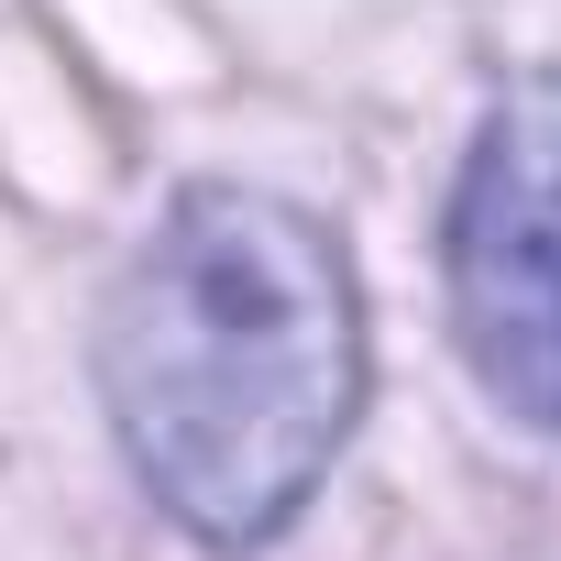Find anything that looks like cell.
Segmentation results:
<instances>
[{
    "mask_svg": "<svg viewBox=\"0 0 561 561\" xmlns=\"http://www.w3.org/2000/svg\"><path fill=\"white\" fill-rule=\"evenodd\" d=\"M100 408L187 539H275L364 419V275L342 231L242 176L176 187L100 298Z\"/></svg>",
    "mask_w": 561,
    "mask_h": 561,
    "instance_id": "6da1fadb",
    "label": "cell"
},
{
    "mask_svg": "<svg viewBox=\"0 0 561 561\" xmlns=\"http://www.w3.org/2000/svg\"><path fill=\"white\" fill-rule=\"evenodd\" d=\"M440 264L473 386L539 440H561V78H528L484 111Z\"/></svg>",
    "mask_w": 561,
    "mask_h": 561,
    "instance_id": "7a4b0ae2",
    "label": "cell"
}]
</instances>
